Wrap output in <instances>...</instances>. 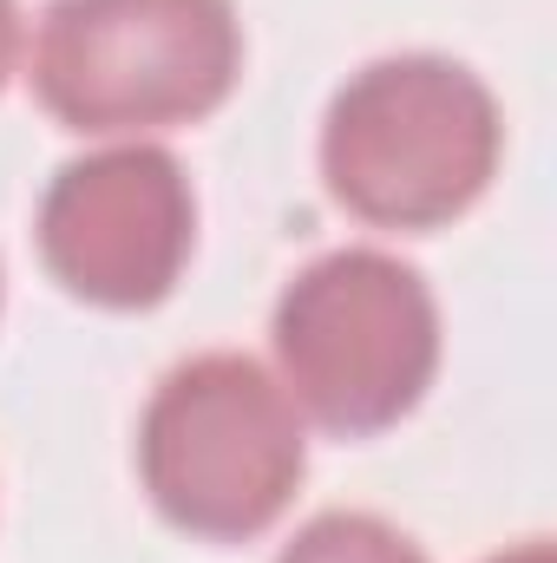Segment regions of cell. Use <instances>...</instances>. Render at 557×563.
<instances>
[{
  "label": "cell",
  "instance_id": "6da1fadb",
  "mask_svg": "<svg viewBox=\"0 0 557 563\" xmlns=\"http://www.w3.org/2000/svg\"><path fill=\"white\" fill-rule=\"evenodd\" d=\"M499 99L479 73L439 53L361 66L321 125L328 190L381 230H439L479 203L499 170Z\"/></svg>",
  "mask_w": 557,
  "mask_h": 563
},
{
  "label": "cell",
  "instance_id": "7a4b0ae2",
  "mask_svg": "<svg viewBox=\"0 0 557 563\" xmlns=\"http://www.w3.org/2000/svg\"><path fill=\"white\" fill-rule=\"evenodd\" d=\"M302 413L250 354H197L171 367L144 407V492L190 538L243 544L270 531L302 485Z\"/></svg>",
  "mask_w": 557,
  "mask_h": 563
},
{
  "label": "cell",
  "instance_id": "3957f363",
  "mask_svg": "<svg viewBox=\"0 0 557 563\" xmlns=\"http://www.w3.org/2000/svg\"><path fill=\"white\" fill-rule=\"evenodd\" d=\"M243 66L230 0H53L33 92L73 132H164L217 112Z\"/></svg>",
  "mask_w": 557,
  "mask_h": 563
},
{
  "label": "cell",
  "instance_id": "277c9868",
  "mask_svg": "<svg viewBox=\"0 0 557 563\" xmlns=\"http://www.w3.org/2000/svg\"><path fill=\"white\" fill-rule=\"evenodd\" d=\"M276 361L288 400L328 432H381L414 413L439 367L433 288L381 250H335L276 301Z\"/></svg>",
  "mask_w": 557,
  "mask_h": 563
},
{
  "label": "cell",
  "instance_id": "5b68a950",
  "mask_svg": "<svg viewBox=\"0 0 557 563\" xmlns=\"http://www.w3.org/2000/svg\"><path fill=\"white\" fill-rule=\"evenodd\" d=\"M197 236L190 177L157 144H112L73 157L40 197V256L79 301L151 308L164 301Z\"/></svg>",
  "mask_w": 557,
  "mask_h": 563
},
{
  "label": "cell",
  "instance_id": "8992f818",
  "mask_svg": "<svg viewBox=\"0 0 557 563\" xmlns=\"http://www.w3.org/2000/svg\"><path fill=\"white\" fill-rule=\"evenodd\" d=\"M276 563H426L414 538H401L394 525L368 518V511H321L308 518Z\"/></svg>",
  "mask_w": 557,
  "mask_h": 563
},
{
  "label": "cell",
  "instance_id": "52a82bcc",
  "mask_svg": "<svg viewBox=\"0 0 557 563\" xmlns=\"http://www.w3.org/2000/svg\"><path fill=\"white\" fill-rule=\"evenodd\" d=\"M20 59V0H0V86Z\"/></svg>",
  "mask_w": 557,
  "mask_h": 563
},
{
  "label": "cell",
  "instance_id": "ba28073f",
  "mask_svg": "<svg viewBox=\"0 0 557 563\" xmlns=\"http://www.w3.org/2000/svg\"><path fill=\"white\" fill-rule=\"evenodd\" d=\"M485 563H557V558H551V544H545V538H532V544H518V551H499V558H485Z\"/></svg>",
  "mask_w": 557,
  "mask_h": 563
}]
</instances>
